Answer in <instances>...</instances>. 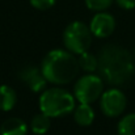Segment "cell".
<instances>
[{"instance_id": "6da1fadb", "label": "cell", "mask_w": 135, "mask_h": 135, "mask_svg": "<svg viewBox=\"0 0 135 135\" xmlns=\"http://www.w3.org/2000/svg\"><path fill=\"white\" fill-rule=\"evenodd\" d=\"M98 75L112 87L129 83L135 74L134 58L129 50L118 45H105L98 54Z\"/></svg>"}, {"instance_id": "7a4b0ae2", "label": "cell", "mask_w": 135, "mask_h": 135, "mask_svg": "<svg viewBox=\"0 0 135 135\" xmlns=\"http://www.w3.org/2000/svg\"><path fill=\"white\" fill-rule=\"evenodd\" d=\"M41 71L47 83L55 85L70 84L78 76L80 67L75 54L63 49H54L45 55L41 63Z\"/></svg>"}, {"instance_id": "3957f363", "label": "cell", "mask_w": 135, "mask_h": 135, "mask_svg": "<svg viewBox=\"0 0 135 135\" xmlns=\"http://www.w3.org/2000/svg\"><path fill=\"white\" fill-rule=\"evenodd\" d=\"M75 96L62 88H50L40 96V110L50 118H58L74 113Z\"/></svg>"}, {"instance_id": "277c9868", "label": "cell", "mask_w": 135, "mask_h": 135, "mask_svg": "<svg viewBox=\"0 0 135 135\" xmlns=\"http://www.w3.org/2000/svg\"><path fill=\"white\" fill-rule=\"evenodd\" d=\"M92 32L89 26L81 21L71 22L63 33V44L66 50L75 55H80L89 50L92 45Z\"/></svg>"}, {"instance_id": "5b68a950", "label": "cell", "mask_w": 135, "mask_h": 135, "mask_svg": "<svg viewBox=\"0 0 135 135\" xmlns=\"http://www.w3.org/2000/svg\"><path fill=\"white\" fill-rule=\"evenodd\" d=\"M104 85L105 81L100 75L87 74L76 81L74 87V96L80 104H92L104 93Z\"/></svg>"}, {"instance_id": "8992f818", "label": "cell", "mask_w": 135, "mask_h": 135, "mask_svg": "<svg viewBox=\"0 0 135 135\" xmlns=\"http://www.w3.org/2000/svg\"><path fill=\"white\" fill-rule=\"evenodd\" d=\"M126 105H127V98L125 93L117 87L104 90V93L100 97V109L106 117L110 118L119 117L125 112Z\"/></svg>"}, {"instance_id": "52a82bcc", "label": "cell", "mask_w": 135, "mask_h": 135, "mask_svg": "<svg viewBox=\"0 0 135 135\" xmlns=\"http://www.w3.org/2000/svg\"><path fill=\"white\" fill-rule=\"evenodd\" d=\"M89 29L93 37L108 38L115 29V18L108 12H97L90 20Z\"/></svg>"}, {"instance_id": "ba28073f", "label": "cell", "mask_w": 135, "mask_h": 135, "mask_svg": "<svg viewBox=\"0 0 135 135\" xmlns=\"http://www.w3.org/2000/svg\"><path fill=\"white\" fill-rule=\"evenodd\" d=\"M18 79L34 93L44 92L47 84V80L44 76L41 68L34 66H26L18 71Z\"/></svg>"}, {"instance_id": "9c48e42d", "label": "cell", "mask_w": 135, "mask_h": 135, "mask_svg": "<svg viewBox=\"0 0 135 135\" xmlns=\"http://www.w3.org/2000/svg\"><path fill=\"white\" fill-rule=\"evenodd\" d=\"M29 127L26 122L17 117L5 119L0 126V135H28Z\"/></svg>"}, {"instance_id": "30bf717a", "label": "cell", "mask_w": 135, "mask_h": 135, "mask_svg": "<svg viewBox=\"0 0 135 135\" xmlns=\"http://www.w3.org/2000/svg\"><path fill=\"white\" fill-rule=\"evenodd\" d=\"M94 117L96 114L90 104H79L74 110V118L79 126H90Z\"/></svg>"}, {"instance_id": "8fae6325", "label": "cell", "mask_w": 135, "mask_h": 135, "mask_svg": "<svg viewBox=\"0 0 135 135\" xmlns=\"http://www.w3.org/2000/svg\"><path fill=\"white\" fill-rule=\"evenodd\" d=\"M17 102V94L9 85H0V110L9 112Z\"/></svg>"}, {"instance_id": "7c38bea8", "label": "cell", "mask_w": 135, "mask_h": 135, "mask_svg": "<svg viewBox=\"0 0 135 135\" xmlns=\"http://www.w3.org/2000/svg\"><path fill=\"white\" fill-rule=\"evenodd\" d=\"M51 126V118L49 115H46L45 113H38L36 114L32 121H30V130L32 133L36 135H45Z\"/></svg>"}, {"instance_id": "4fadbf2b", "label": "cell", "mask_w": 135, "mask_h": 135, "mask_svg": "<svg viewBox=\"0 0 135 135\" xmlns=\"http://www.w3.org/2000/svg\"><path fill=\"white\" fill-rule=\"evenodd\" d=\"M79 67L80 70L85 71L87 74H94L97 71V67H98V58L96 55H93L89 51H85L83 54L79 55Z\"/></svg>"}, {"instance_id": "5bb4252c", "label": "cell", "mask_w": 135, "mask_h": 135, "mask_svg": "<svg viewBox=\"0 0 135 135\" xmlns=\"http://www.w3.org/2000/svg\"><path fill=\"white\" fill-rule=\"evenodd\" d=\"M119 135H135V113L126 114L117 126Z\"/></svg>"}, {"instance_id": "9a60e30c", "label": "cell", "mask_w": 135, "mask_h": 135, "mask_svg": "<svg viewBox=\"0 0 135 135\" xmlns=\"http://www.w3.org/2000/svg\"><path fill=\"white\" fill-rule=\"evenodd\" d=\"M113 4V0H85V5L88 9L93 12H105L110 5Z\"/></svg>"}, {"instance_id": "2e32d148", "label": "cell", "mask_w": 135, "mask_h": 135, "mask_svg": "<svg viewBox=\"0 0 135 135\" xmlns=\"http://www.w3.org/2000/svg\"><path fill=\"white\" fill-rule=\"evenodd\" d=\"M30 5L38 11H47L52 8L56 3V0H29Z\"/></svg>"}, {"instance_id": "e0dca14e", "label": "cell", "mask_w": 135, "mask_h": 135, "mask_svg": "<svg viewBox=\"0 0 135 135\" xmlns=\"http://www.w3.org/2000/svg\"><path fill=\"white\" fill-rule=\"evenodd\" d=\"M115 3L122 9H126V11H130V9L135 8V0H115Z\"/></svg>"}, {"instance_id": "ac0fdd59", "label": "cell", "mask_w": 135, "mask_h": 135, "mask_svg": "<svg viewBox=\"0 0 135 135\" xmlns=\"http://www.w3.org/2000/svg\"><path fill=\"white\" fill-rule=\"evenodd\" d=\"M117 135H119V134H117Z\"/></svg>"}]
</instances>
